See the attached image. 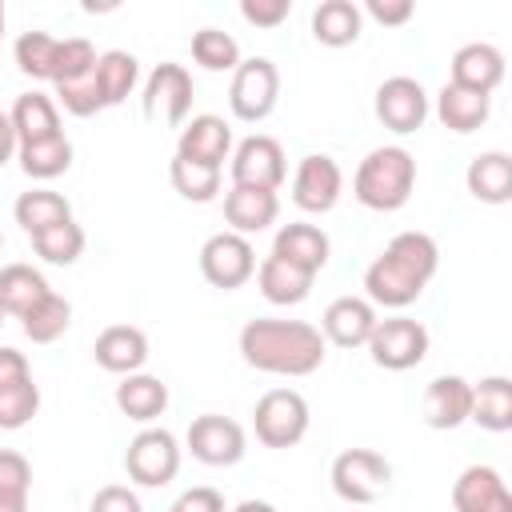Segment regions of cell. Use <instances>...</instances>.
Instances as JSON below:
<instances>
[{
    "label": "cell",
    "instance_id": "obj_1",
    "mask_svg": "<svg viewBox=\"0 0 512 512\" xmlns=\"http://www.w3.org/2000/svg\"><path fill=\"white\" fill-rule=\"evenodd\" d=\"M440 268V248L428 232H396L364 272V300L376 308H408Z\"/></svg>",
    "mask_w": 512,
    "mask_h": 512
},
{
    "label": "cell",
    "instance_id": "obj_2",
    "mask_svg": "<svg viewBox=\"0 0 512 512\" xmlns=\"http://www.w3.org/2000/svg\"><path fill=\"white\" fill-rule=\"evenodd\" d=\"M324 336L304 320L256 316L240 328V356L248 368L268 376H312L324 364Z\"/></svg>",
    "mask_w": 512,
    "mask_h": 512
},
{
    "label": "cell",
    "instance_id": "obj_3",
    "mask_svg": "<svg viewBox=\"0 0 512 512\" xmlns=\"http://www.w3.org/2000/svg\"><path fill=\"white\" fill-rule=\"evenodd\" d=\"M412 188H416V160L408 148L400 144H384V148H372L356 176H352V196L372 208V212H396L412 200Z\"/></svg>",
    "mask_w": 512,
    "mask_h": 512
},
{
    "label": "cell",
    "instance_id": "obj_4",
    "mask_svg": "<svg viewBox=\"0 0 512 512\" xmlns=\"http://www.w3.org/2000/svg\"><path fill=\"white\" fill-rule=\"evenodd\" d=\"M308 400L296 388H268L252 408V428L264 448H296L308 436Z\"/></svg>",
    "mask_w": 512,
    "mask_h": 512
},
{
    "label": "cell",
    "instance_id": "obj_5",
    "mask_svg": "<svg viewBox=\"0 0 512 512\" xmlns=\"http://www.w3.org/2000/svg\"><path fill=\"white\" fill-rule=\"evenodd\" d=\"M280 100V68L268 56H248L236 64L232 72V88H228V104L232 116L244 124H260L272 116Z\"/></svg>",
    "mask_w": 512,
    "mask_h": 512
},
{
    "label": "cell",
    "instance_id": "obj_6",
    "mask_svg": "<svg viewBox=\"0 0 512 512\" xmlns=\"http://www.w3.org/2000/svg\"><path fill=\"white\" fill-rule=\"evenodd\" d=\"M392 488V464L372 448H344L332 460V492L348 504H376Z\"/></svg>",
    "mask_w": 512,
    "mask_h": 512
},
{
    "label": "cell",
    "instance_id": "obj_7",
    "mask_svg": "<svg viewBox=\"0 0 512 512\" xmlns=\"http://www.w3.org/2000/svg\"><path fill=\"white\" fill-rule=\"evenodd\" d=\"M124 472L140 488H164L180 472V444L168 428H144L132 436L124 452Z\"/></svg>",
    "mask_w": 512,
    "mask_h": 512
},
{
    "label": "cell",
    "instance_id": "obj_8",
    "mask_svg": "<svg viewBox=\"0 0 512 512\" xmlns=\"http://www.w3.org/2000/svg\"><path fill=\"white\" fill-rule=\"evenodd\" d=\"M364 348L372 352V364L388 372H408L428 356V328L412 316H388V320H376Z\"/></svg>",
    "mask_w": 512,
    "mask_h": 512
},
{
    "label": "cell",
    "instance_id": "obj_9",
    "mask_svg": "<svg viewBox=\"0 0 512 512\" xmlns=\"http://www.w3.org/2000/svg\"><path fill=\"white\" fill-rule=\"evenodd\" d=\"M140 108H144V120H160L168 128H184L188 112H192V76L184 64H156L152 76L144 80V96H140Z\"/></svg>",
    "mask_w": 512,
    "mask_h": 512
},
{
    "label": "cell",
    "instance_id": "obj_10",
    "mask_svg": "<svg viewBox=\"0 0 512 512\" xmlns=\"http://www.w3.org/2000/svg\"><path fill=\"white\" fill-rule=\"evenodd\" d=\"M200 272L212 288H240L256 276V248L248 236H236V232H216L204 240L200 248Z\"/></svg>",
    "mask_w": 512,
    "mask_h": 512
},
{
    "label": "cell",
    "instance_id": "obj_11",
    "mask_svg": "<svg viewBox=\"0 0 512 512\" xmlns=\"http://www.w3.org/2000/svg\"><path fill=\"white\" fill-rule=\"evenodd\" d=\"M188 452L208 464V468H232L244 452H248V440H244V428L220 412H204L188 424V436H184Z\"/></svg>",
    "mask_w": 512,
    "mask_h": 512
},
{
    "label": "cell",
    "instance_id": "obj_12",
    "mask_svg": "<svg viewBox=\"0 0 512 512\" xmlns=\"http://www.w3.org/2000/svg\"><path fill=\"white\" fill-rule=\"evenodd\" d=\"M228 160H232V184L280 192V184L288 180L284 148L272 136H248V140H240Z\"/></svg>",
    "mask_w": 512,
    "mask_h": 512
},
{
    "label": "cell",
    "instance_id": "obj_13",
    "mask_svg": "<svg viewBox=\"0 0 512 512\" xmlns=\"http://www.w3.org/2000/svg\"><path fill=\"white\" fill-rule=\"evenodd\" d=\"M340 192H344V172H340V164L332 156L308 152L296 164V172H292V204L300 212H316V216L332 212Z\"/></svg>",
    "mask_w": 512,
    "mask_h": 512
},
{
    "label": "cell",
    "instance_id": "obj_14",
    "mask_svg": "<svg viewBox=\"0 0 512 512\" xmlns=\"http://www.w3.org/2000/svg\"><path fill=\"white\" fill-rule=\"evenodd\" d=\"M376 120L384 128H392L396 136H408L416 128H424L428 120V92L420 80L412 76H388L376 88Z\"/></svg>",
    "mask_w": 512,
    "mask_h": 512
},
{
    "label": "cell",
    "instance_id": "obj_15",
    "mask_svg": "<svg viewBox=\"0 0 512 512\" xmlns=\"http://www.w3.org/2000/svg\"><path fill=\"white\" fill-rule=\"evenodd\" d=\"M500 80H504V52L496 44L472 40V44H460L456 48V56L448 64V84L492 96L500 88Z\"/></svg>",
    "mask_w": 512,
    "mask_h": 512
},
{
    "label": "cell",
    "instance_id": "obj_16",
    "mask_svg": "<svg viewBox=\"0 0 512 512\" xmlns=\"http://www.w3.org/2000/svg\"><path fill=\"white\" fill-rule=\"evenodd\" d=\"M376 308L364 300V296H340L324 308L320 316V336L324 344H336V348H364L372 328H376Z\"/></svg>",
    "mask_w": 512,
    "mask_h": 512
},
{
    "label": "cell",
    "instance_id": "obj_17",
    "mask_svg": "<svg viewBox=\"0 0 512 512\" xmlns=\"http://www.w3.org/2000/svg\"><path fill=\"white\" fill-rule=\"evenodd\" d=\"M456 512H512V492L492 464H468L452 484Z\"/></svg>",
    "mask_w": 512,
    "mask_h": 512
},
{
    "label": "cell",
    "instance_id": "obj_18",
    "mask_svg": "<svg viewBox=\"0 0 512 512\" xmlns=\"http://www.w3.org/2000/svg\"><path fill=\"white\" fill-rule=\"evenodd\" d=\"M228 152H232V128H228V120H220V116H212V112L184 120L180 140H176V156L196 160V164L224 168Z\"/></svg>",
    "mask_w": 512,
    "mask_h": 512
},
{
    "label": "cell",
    "instance_id": "obj_19",
    "mask_svg": "<svg viewBox=\"0 0 512 512\" xmlns=\"http://www.w3.org/2000/svg\"><path fill=\"white\" fill-rule=\"evenodd\" d=\"M276 216H280V196L268 188L232 184L224 192V220H228V232H236V236H256V232L272 228Z\"/></svg>",
    "mask_w": 512,
    "mask_h": 512
},
{
    "label": "cell",
    "instance_id": "obj_20",
    "mask_svg": "<svg viewBox=\"0 0 512 512\" xmlns=\"http://www.w3.org/2000/svg\"><path fill=\"white\" fill-rule=\"evenodd\" d=\"M92 356L104 372H116V376H132L148 364V336L136 328V324H108L96 344H92Z\"/></svg>",
    "mask_w": 512,
    "mask_h": 512
},
{
    "label": "cell",
    "instance_id": "obj_21",
    "mask_svg": "<svg viewBox=\"0 0 512 512\" xmlns=\"http://www.w3.org/2000/svg\"><path fill=\"white\" fill-rule=\"evenodd\" d=\"M424 424L436 428V432H452L468 420L472 412V384L464 376H436L428 388H424Z\"/></svg>",
    "mask_w": 512,
    "mask_h": 512
},
{
    "label": "cell",
    "instance_id": "obj_22",
    "mask_svg": "<svg viewBox=\"0 0 512 512\" xmlns=\"http://www.w3.org/2000/svg\"><path fill=\"white\" fill-rule=\"evenodd\" d=\"M328 252H332V244H328L324 228L304 224V220L284 224L276 232V240H272V256H280V260H288V264H296V268H304L312 276L328 264Z\"/></svg>",
    "mask_w": 512,
    "mask_h": 512
},
{
    "label": "cell",
    "instance_id": "obj_23",
    "mask_svg": "<svg viewBox=\"0 0 512 512\" xmlns=\"http://www.w3.org/2000/svg\"><path fill=\"white\" fill-rule=\"evenodd\" d=\"M312 280H316L312 272H304V268H296V264H288V260H280L272 252L256 264V284H260V296L268 304H300V300H308Z\"/></svg>",
    "mask_w": 512,
    "mask_h": 512
},
{
    "label": "cell",
    "instance_id": "obj_24",
    "mask_svg": "<svg viewBox=\"0 0 512 512\" xmlns=\"http://www.w3.org/2000/svg\"><path fill=\"white\" fill-rule=\"evenodd\" d=\"M116 408L136 420V424H152L156 416H164L168 408V384L160 376H148V372H132L116 384Z\"/></svg>",
    "mask_w": 512,
    "mask_h": 512
},
{
    "label": "cell",
    "instance_id": "obj_25",
    "mask_svg": "<svg viewBox=\"0 0 512 512\" xmlns=\"http://www.w3.org/2000/svg\"><path fill=\"white\" fill-rule=\"evenodd\" d=\"M360 28H364V12L352 0H320L312 8V36L324 48H348V44H356L360 40Z\"/></svg>",
    "mask_w": 512,
    "mask_h": 512
},
{
    "label": "cell",
    "instance_id": "obj_26",
    "mask_svg": "<svg viewBox=\"0 0 512 512\" xmlns=\"http://www.w3.org/2000/svg\"><path fill=\"white\" fill-rule=\"evenodd\" d=\"M464 184L480 204H508L512 200V156L508 152H480L468 164Z\"/></svg>",
    "mask_w": 512,
    "mask_h": 512
},
{
    "label": "cell",
    "instance_id": "obj_27",
    "mask_svg": "<svg viewBox=\"0 0 512 512\" xmlns=\"http://www.w3.org/2000/svg\"><path fill=\"white\" fill-rule=\"evenodd\" d=\"M8 120H12L20 144L48 140V136H60V132H64V128H60V108H56V100L44 96V92H24V96H16Z\"/></svg>",
    "mask_w": 512,
    "mask_h": 512
},
{
    "label": "cell",
    "instance_id": "obj_28",
    "mask_svg": "<svg viewBox=\"0 0 512 512\" xmlns=\"http://www.w3.org/2000/svg\"><path fill=\"white\" fill-rule=\"evenodd\" d=\"M492 112V96L484 92H468V88H456V84H444L440 96H436V116L448 132H476Z\"/></svg>",
    "mask_w": 512,
    "mask_h": 512
},
{
    "label": "cell",
    "instance_id": "obj_29",
    "mask_svg": "<svg viewBox=\"0 0 512 512\" xmlns=\"http://www.w3.org/2000/svg\"><path fill=\"white\" fill-rule=\"evenodd\" d=\"M472 424H480L484 432H508L512 428V380L508 376H484L480 384H472Z\"/></svg>",
    "mask_w": 512,
    "mask_h": 512
},
{
    "label": "cell",
    "instance_id": "obj_30",
    "mask_svg": "<svg viewBox=\"0 0 512 512\" xmlns=\"http://www.w3.org/2000/svg\"><path fill=\"white\" fill-rule=\"evenodd\" d=\"M48 280L44 272H36L32 264H4L0 268V308L4 316H24L28 308H36L44 296H48Z\"/></svg>",
    "mask_w": 512,
    "mask_h": 512
},
{
    "label": "cell",
    "instance_id": "obj_31",
    "mask_svg": "<svg viewBox=\"0 0 512 512\" xmlns=\"http://www.w3.org/2000/svg\"><path fill=\"white\" fill-rule=\"evenodd\" d=\"M12 216L28 236H36L44 228H56V224L72 220V204L52 188H32V192H20V200L12 204Z\"/></svg>",
    "mask_w": 512,
    "mask_h": 512
},
{
    "label": "cell",
    "instance_id": "obj_32",
    "mask_svg": "<svg viewBox=\"0 0 512 512\" xmlns=\"http://www.w3.org/2000/svg\"><path fill=\"white\" fill-rule=\"evenodd\" d=\"M136 80H140V64H136L132 52H124V48H108V52L96 56V84H100L104 108L124 104V100L132 96Z\"/></svg>",
    "mask_w": 512,
    "mask_h": 512
},
{
    "label": "cell",
    "instance_id": "obj_33",
    "mask_svg": "<svg viewBox=\"0 0 512 512\" xmlns=\"http://www.w3.org/2000/svg\"><path fill=\"white\" fill-rule=\"evenodd\" d=\"M16 160L24 168V176L32 180H56L72 168V140L60 132V136H48V140H32V144H20L16 148Z\"/></svg>",
    "mask_w": 512,
    "mask_h": 512
},
{
    "label": "cell",
    "instance_id": "obj_34",
    "mask_svg": "<svg viewBox=\"0 0 512 512\" xmlns=\"http://www.w3.org/2000/svg\"><path fill=\"white\" fill-rule=\"evenodd\" d=\"M68 324H72V304H68L60 292H48L36 308H28V312L20 316V328H24V336H28L32 344H52V340H60V336L68 332Z\"/></svg>",
    "mask_w": 512,
    "mask_h": 512
},
{
    "label": "cell",
    "instance_id": "obj_35",
    "mask_svg": "<svg viewBox=\"0 0 512 512\" xmlns=\"http://www.w3.org/2000/svg\"><path fill=\"white\" fill-rule=\"evenodd\" d=\"M220 172H224V168L196 164V160H184V156H172V164H168L172 188H176L184 200H192V204L216 200V192H220Z\"/></svg>",
    "mask_w": 512,
    "mask_h": 512
},
{
    "label": "cell",
    "instance_id": "obj_36",
    "mask_svg": "<svg viewBox=\"0 0 512 512\" xmlns=\"http://www.w3.org/2000/svg\"><path fill=\"white\" fill-rule=\"evenodd\" d=\"M32 248L44 264H56V268H68L84 256V228L76 220H64L56 228H44L32 236Z\"/></svg>",
    "mask_w": 512,
    "mask_h": 512
},
{
    "label": "cell",
    "instance_id": "obj_37",
    "mask_svg": "<svg viewBox=\"0 0 512 512\" xmlns=\"http://www.w3.org/2000/svg\"><path fill=\"white\" fill-rule=\"evenodd\" d=\"M28 492H32V464L0 448V512H28Z\"/></svg>",
    "mask_w": 512,
    "mask_h": 512
},
{
    "label": "cell",
    "instance_id": "obj_38",
    "mask_svg": "<svg viewBox=\"0 0 512 512\" xmlns=\"http://www.w3.org/2000/svg\"><path fill=\"white\" fill-rule=\"evenodd\" d=\"M192 60L208 72H236L240 44L220 28H200V32H192Z\"/></svg>",
    "mask_w": 512,
    "mask_h": 512
},
{
    "label": "cell",
    "instance_id": "obj_39",
    "mask_svg": "<svg viewBox=\"0 0 512 512\" xmlns=\"http://www.w3.org/2000/svg\"><path fill=\"white\" fill-rule=\"evenodd\" d=\"M56 44H60V40H56L52 32H40V28L24 32V36L16 40V48H12V56H16V68H20L24 76H32V80H52Z\"/></svg>",
    "mask_w": 512,
    "mask_h": 512
},
{
    "label": "cell",
    "instance_id": "obj_40",
    "mask_svg": "<svg viewBox=\"0 0 512 512\" xmlns=\"http://www.w3.org/2000/svg\"><path fill=\"white\" fill-rule=\"evenodd\" d=\"M36 412H40V388H36L32 376L0 388V428L4 432H16V428L32 424Z\"/></svg>",
    "mask_w": 512,
    "mask_h": 512
},
{
    "label": "cell",
    "instance_id": "obj_41",
    "mask_svg": "<svg viewBox=\"0 0 512 512\" xmlns=\"http://www.w3.org/2000/svg\"><path fill=\"white\" fill-rule=\"evenodd\" d=\"M56 100H60L64 112H72V116H96V112L104 108V96H100V84H96V64H92L84 76L56 84Z\"/></svg>",
    "mask_w": 512,
    "mask_h": 512
},
{
    "label": "cell",
    "instance_id": "obj_42",
    "mask_svg": "<svg viewBox=\"0 0 512 512\" xmlns=\"http://www.w3.org/2000/svg\"><path fill=\"white\" fill-rule=\"evenodd\" d=\"M92 64H96V48H92L84 36H68V40H60V44H56V60H52V84L76 80V76H84Z\"/></svg>",
    "mask_w": 512,
    "mask_h": 512
},
{
    "label": "cell",
    "instance_id": "obj_43",
    "mask_svg": "<svg viewBox=\"0 0 512 512\" xmlns=\"http://www.w3.org/2000/svg\"><path fill=\"white\" fill-rule=\"evenodd\" d=\"M292 12V0H240V16L256 28H276Z\"/></svg>",
    "mask_w": 512,
    "mask_h": 512
},
{
    "label": "cell",
    "instance_id": "obj_44",
    "mask_svg": "<svg viewBox=\"0 0 512 512\" xmlns=\"http://www.w3.org/2000/svg\"><path fill=\"white\" fill-rule=\"evenodd\" d=\"M88 512H144V508H140V496L128 484H108L92 496Z\"/></svg>",
    "mask_w": 512,
    "mask_h": 512
},
{
    "label": "cell",
    "instance_id": "obj_45",
    "mask_svg": "<svg viewBox=\"0 0 512 512\" xmlns=\"http://www.w3.org/2000/svg\"><path fill=\"white\" fill-rule=\"evenodd\" d=\"M360 12H368V16H372L376 24H384V28H400V24L412 20L416 4H412V0H368Z\"/></svg>",
    "mask_w": 512,
    "mask_h": 512
},
{
    "label": "cell",
    "instance_id": "obj_46",
    "mask_svg": "<svg viewBox=\"0 0 512 512\" xmlns=\"http://www.w3.org/2000/svg\"><path fill=\"white\" fill-rule=\"evenodd\" d=\"M172 508H180V512H224V496L216 488H188Z\"/></svg>",
    "mask_w": 512,
    "mask_h": 512
},
{
    "label": "cell",
    "instance_id": "obj_47",
    "mask_svg": "<svg viewBox=\"0 0 512 512\" xmlns=\"http://www.w3.org/2000/svg\"><path fill=\"white\" fill-rule=\"evenodd\" d=\"M32 368H28V356L20 348H0V388L4 384H16V380H28Z\"/></svg>",
    "mask_w": 512,
    "mask_h": 512
},
{
    "label": "cell",
    "instance_id": "obj_48",
    "mask_svg": "<svg viewBox=\"0 0 512 512\" xmlns=\"http://www.w3.org/2000/svg\"><path fill=\"white\" fill-rule=\"evenodd\" d=\"M16 148H20V140H16V128H12V120H8V112H0V168L16 156Z\"/></svg>",
    "mask_w": 512,
    "mask_h": 512
},
{
    "label": "cell",
    "instance_id": "obj_49",
    "mask_svg": "<svg viewBox=\"0 0 512 512\" xmlns=\"http://www.w3.org/2000/svg\"><path fill=\"white\" fill-rule=\"evenodd\" d=\"M232 512H280L276 504H268V500H240Z\"/></svg>",
    "mask_w": 512,
    "mask_h": 512
},
{
    "label": "cell",
    "instance_id": "obj_50",
    "mask_svg": "<svg viewBox=\"0 0 512 512\" xmlns=\"http://www.w3.org/2000/svg\"><path fill=\"white\" fill-rule=\"evenodd\" d=\"M0 36H4V4H0Z\"/></svg>",
    "mask_w": 512,
    "mask_h": 512
},
{
    "label": "cell",
    "instance_id": "obj_51",
    "mask_svg": "<svg viewBox=\"0 0 512 512\" xmlns=\"http://www.w3.org/2000/svg\"><path fill=\"white\" fill-rule=\"evenodd\" d=\"M0 324H4V308H0Z\"/></svg>",
    "mask_w": 512,
    "mask_h": 512
},
{
    "label": "cell",
    "instance_id": "obj_52",
    "mask_svg": "<svg viewBox=\"0 0 512 512\" xmlns=\"http://www.w3.org/2000/svg\"><path fill=\"white\" fill-rule=\"evenodd\" d=\"M168 512H180V508H168Z\"/></svg>",
    "mask_w": 512,
    "mask_h": 512
},
{
    "label": "cell",
    "instance_id": "obj_53",
    "mask_svg": "<svg viewBox=\"0 0 512 512\" xmlns=\"http://www.w3.org/2000/svg\"><path fill=\"white\" fill-rule=\"evenodd\" d=\"M0 244H4V236H0Z\"/></svg>",
    "mask_w": 512,
    "mask_h": 512
}]
</instances>
